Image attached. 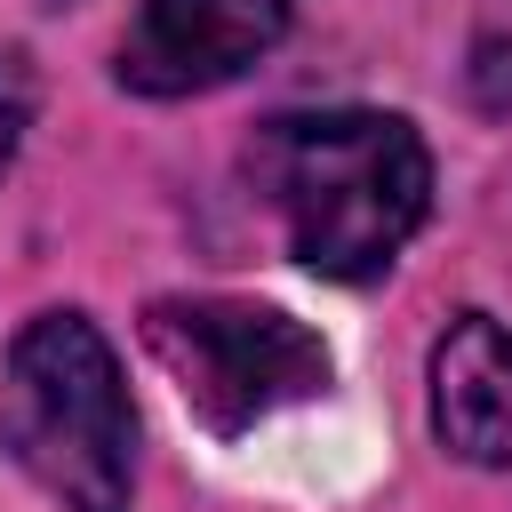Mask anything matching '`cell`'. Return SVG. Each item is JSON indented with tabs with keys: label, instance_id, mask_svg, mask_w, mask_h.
<instances>
[{
	"label": "cell",
	"instance_id": "obj_2",
	"mask_svg": "<svg viewBox=\"0 0 512 512\" xmlns=\"http://www.w3.org/2000/svg\"><path fill=\"white\" fill-rule=\"evenodd\" d=\"M0 448L64 512H128L136 416L88 312H40L0 368Z\"/></svg>",
	"mask_w": 512,
	"mask_h": 512
},
{
	"label": "cell",
	"instance_id": "obj_6",
	"mask_svg": "<svg viewBox=\"0 0 512 512\" xmlns=\"http://www.w3.org/2000/svg\"><path fill=\"white\" fill-rule=\"evenodd\" d=\"M24 128H32V72H24V56L0 40V168L16 160Z\"/></svg>",
	"mask_w": 512,
	"mask_h": 512
},
{
	"label": "cell",
	"instance_id": "obj_4",
	"mask_svg": "<svg viewBox=\"0 0 512 512\" xmlns=\"http://www.w3.org/2000/svg\"><path fill=\"white\" fill-rule=\"evenodd\" d=\"M296 0H136L120 40V88L136 96H200L240 80L280 32Z\"/></svg>",
	"mask_w": 512,
	"mask_h": 512
},
{
	"label": "cell",
	"instance_id": "obj_5",
	"mask_svg": "<svg viewBox=\"0 0 512 512\" xmlns=\"http://www.w3.org/2000/svg\"><path fill=\"white\" fill-rule=\"evenodd\" d=\"M432 432L464 464H512V328L456 312L432 352Z\"/></svg>",
	"mask_w": 512,
	"mask_h": 512
},
{
	"label": "cell",
	"instance_id": "obj_3",
	"mask_svg": "<svg viewBox=\"0 0 512 512\" xmlns=\"http://www.w3.org/2000/svg\"><path fill=\"white\" fill-rule=\"evenodd\" d=\"M144 344L184 392V408L208 432H256L280 408H304L328 392L336 360L328 344L280 312V304H240V296H160L144 312Z\"/></svg>",
	"mask_w": 512,
	"mask_h": 512
},
{
	"label": "cell",
	"instance_id": "obj_1",
	"mask_svg": "<svg viewBox=\"0 0 512 512\" xmlns=\"http://www.w3.org/2000/svg\"><path fill=\"white\" fill-rule=\"evenodd\" d=\"M248 184L304 272L376 280L432 208V152L400 112H280L248 144Z\"/></svg>",
	"mask_w": 512,
	"mask_h": 512
}]
</instances>
